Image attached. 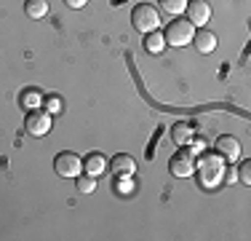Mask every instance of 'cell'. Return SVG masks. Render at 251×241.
<instances>
[{
	"label": "cell",
	"instance_id": "cell-14",
	"mask_svg": "<svg viewBox=\"0 0 251 241\" xmlns=\"http://www.w3.org/2000/svg\"><path fill=\"white\" fill-rule=\"evenodd\" d=\"M43 105V94L38 91V89H27V91H22V107H27V110H35V107Z\"/></svg>",
	"mask_w": 251,
	"mask_h": 241
},
{
	"label": "cell",
	"instance_id": "cell-2",
	"mask_svg": "<svg viewBox=\"0 0 251 241\" xmlns=\"http://www.w3.org/2000/svg\"><path fill=\"white\" fill-rule=\"evenodd\" d=\"M131 22L139 32H155L160 27V11L155 8L152 3H139L134 11H131Z\"/></svg>",
	"mask_w": 251,
	"mask_h": 241
},
{
	"label": "cell",
	"instance_id": "cell-4",
	"mask_svg": "<svg viewBox=\"0 0 251 241\" xmlns=\"http://www.w3.org/2000/svg\"><path fill=\"white\" fill-rule=\"evenodd\" d=\"M53 172H56L59 177H77V174L83 172V158L77 153L64 150V153H59L56 158H53Z\"/></svg>",
	"mask_w": 251,
	"mask_h": 241
},
{
	"label": "cell",
	"instance_id": "cell-7",
	"mask_svg": "<svg viewBox=\"0 0 251 241\" xmlns=\"http://www.w3.org/2000/svg\"><path fill=\"white\" fill-rule=\"evenodd\" d=\"M187 22H193V27H203L211 19V5L208 0H187Z\"/></svg>",
	"mask_w": 251,
	"mask_h": 241
},
{
	"label": "cell",
	"instance_id": "cell-15",
	"mask_svg": "<svg viewBox=\"0 0 251 241\" xmlns=\"http://www.w3.org/2000/svg\"><path fill=\"white\" fill-rule=\"evenodd\" d=\"M75 188H77V193H94V190H97V177L80 172L75 177Z\"/></svg>",
	"mask_w": 251,
	"mask_h": 241
},
{
	"label": "cell",
	"instance_id": "cell-18",
	"mask_svg": "<svg viewBox=\"0 0 251 241\" xmlns=\"http://www.w3.org/2000/svg\"><path fill=\"white\" fill-rule=\"evenodd\" d=\"M238 180L243 185H251V161H243L241 169H238Z\"/></svg>",
	"mask_w": 251,
	"mask_h": 241
},
{
	"label": "cell",
	"instance_id": "cell-11",
	"mask_svg": "<svg viewBox=\"0 0 251 241\" xmlns=\"http://www.w3.org/2000/svg\"><path fill=\"white\" fill-rule=\"evenodd\" d=\"M193 137H195V126H193V123H187V120H179V123L171 126V140H174L176 145H187V142H193Z\"/></svg>",
	"mask_w": 251,
	"mask_h": 241
},
{
	"label": "cell",
	"instance_id": "cell-16",
	"mask_svg": "<svg viewBox=\"0 0 251 241\" xmlns=\"http://www.w3.org/2000/svg\"><path fill=\"white\" fill-rule=\"evenodd\" d=\"M163 46H166V40H163V35L155 30V32H147V38H145V48L147 51H152V54H160L163 51Z\"/></svg>",
	"mask_w": 251,
	"mask_h": 241
},
{
	"label": "cell",
	"instance_id": "cell-5",
	"mask_svg": "<svg viewBox=\"0 0 251 241\" xmlns=\"http://www.w3.org/2000/svg\"><path fill=\"white\" fill-rule=\"evenodd\" d=\"M25 129L32 137H46L51 131V113L46 110H29L25 118Z\"/></svg>",
	"mask_w": 251,
	"mask_h": 241
},
{
	"label": "cell",
	"instance_id": "cell-3",
	"mask_svg": "<svg viewBox=\"0 0 251 241\" xmlns=\"http://www.w3.org/2000/svg\"><path fill=\"white\" fill-rule=\"evenodd\" d=\"M193 35H195L193 22H187V19H174V22H169V27H166L163 40H166L169 46L182 48V46L193 43Z\"/></svg>",
	"mask_w": 251,
	"mask_h": 241
},
{
	"label": "cell",
	"instance_id": "cell-10",
	"mask_svg": "<svg viewBox=\"0 0 251 241\" xmlns=\"http://www.w3.org/2000/svg\"><path fill=\"white\" fill-rule=\"evenodd\" d=\"M83 172L91 174V177H101V174H107V158L99 153V150L88 153L86 161H83Z\"/></svg>",
	"mask_w": 251,
	"mask_h": 241
},
{
	"label": "cell",
	"instance_id": "cell-20",
	"mask_svg": "<svg viewBox=\"0 0 251 241\" xmlns=\"http://www.w3.org/2000/svg\"><path fill=\"white\" fill-rule=\"evenodd\" d=\"M64 3H67L70 8H83V5L88 3V0H64Z\"/></svg>",
	"mask_w": 251,
	"mask_h": 241
},
{
	"label": "cell",
	"instance_id": "cell-9",
	"mask_svg": "<svg viewBox=\"0 0 251 241\" xmlns=\"http://www.w3.org/2000/svg\"><path fill=\"white\" fill-rule=\"evenodd\" d=\"M110 172L121 180H131L136 172V161L126 153H118V155H112V161H110Z\"/></svg>",
	"mask_w": 251,
	"mask_h": 241
},
{
	"label": "cell",
	"instance_id": "cell-12",
	"mask_svg": "<svg viewBox=\"0 0 251 241\" xmlns=\"http://www.w3.org/2000/svg\"><path fill=\"white\" fill-rule=\"evenodd\" d=\"M193 43L201 54H211L214 48H217V35H214L211 30H198V32L193 35Z\"/></svg>",
	"mask_w": 251,
	"mask_h": 241
},
{
	"label": "cell",
	"instance_id": "cell-6",
	"mask_svg": "<svg viewBox=\"0 0 251 241\" xmlns=\"http://www.w3.org/2000/svg\"><path fill=\"white\" fill-rule=\"evenodd\" d=\"M195 150H179L176 155H171L169 169L176 174V177H193L195 174Z\"/></svg>",
	"mask_w": 251,
	"mask_h": 241
},
{
	"label": "cell",
	"instance_id": "cell-19",
	"mask_svg": "<svg viewBox=\"0 0 251 241\" xmlns=\"http://www.w3.org/2000/svg\"><path fill=\"white\" fill-rule=\"evenodd\" d=\"M62 110V99L59 96H49L46 99V113H59Z\"/></svg>",
	"mask_w": 251,
	"mask_h": 241
},
{
	"label": "cell",
	"instance_id": "cell-8",
	"mask_svg": "<svg viewBox=\"0 0 251 241\" xmlns=\"http://www.w3.org/2000/svg\"><path fill=\"white\" fill-rule=\"evenodd\" d=\"M214 150H217V153L222 155L225 161H232V164L241 158V142H238L235 137H230V134L217 137V142H214Z\"/></svg>",
	"mask_w": 251,
	"mask_h": 241
},
{
	"label": "cell",
	"instance_id": "cell-1",
	"mask_svg": "<svg viewBox=\"0 0 251 241\" xmlns=\"http://www.w3.org/2000/svg\"><path fill=\"white\" fill-rule=\"evenodd\" d=\"M195 174L201 177V182L206 188H214L217 182L225 180V166H222V155L219 153H206L201 158V164H195Z\"/></svg>",
	"mask_w": 251,
	"mask_h": 241
},
{
	"label": "cell",
	"instance_id": "cell-17",
	"mask_svg": "<svg viewBox=\"0 0 251 241\" xmlns=\"http://www.w3.org/2000/svg\"><path fill=\"white\" fill-rule=\"evenodd\" d=\"M163 8L169 11V14H174L179 16L184 8H187V0H163Z\"/></svg>",
	"mask_w": 251,
	"mask_h": 241
},
{
	"label": "cell",
	"instance_id": "cell-13",
	"mask_svg": "<svg viewBox=\"0 0 251 241\" xmlns=\"http://www.w3.org/2000/svg\"><path fill=\"white\" fill-rule=\"evenodd\" d=\"M25 11H27L29 19H43V16L49 14V3H46V0H27Z\"/></svg>",
	"mask_w": 251,
	"mask_h": 241
}]
</instances>
